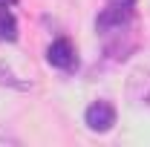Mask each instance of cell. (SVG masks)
Wrapping results in <instances>:
<instances>
[{
	"label": "cell",
	"mask_w": 150,
	"mask_h": 147,
	"mask_svg": "<svg viewBox=\"0 0 150 147\" xmlns=\"http://www.w3.org/2000/svg\"><path fill=\"white\" fill-rule=\"evenodd\" d=\"M130 26H133V6L121 3V0H110V6L101 9V15L95 18V29L101 37L121 32V29H130Z\"/></svg>",
	"instance_id": "obj_1"
},
{
	"label": "cell",
	"mask_w": 150,
	"mask_h": 147,
	"mask_svg": "<svg viewBox=\"0 0 150 147\" xmlns=\"http://www.w3.org/2000/svg\"><path fill=\"white\" fill-rule=\"evenodd\" d=\"M3 3H9V6H12V3H18V0H3Z\"/></svg>",
	"instance_id": "obj_8"
},
{
	"label": "cell",
	"mask_w": 150,
	"mask_h": 147,
	"mask_svg": "<svg viewBox=\"0 0 150 147\" xmlns=\"http://www.w3.org/2000/svg\"><path fill=\"white\" fill-rule=\"evenodd\" d=\"M127 95L133 104L150 110V69H136L127 81Z\"/></svg>",
	"instance_id": "obj_4"
},
{
	"label": "cell",
	"mask_w": 150,
	"mask_h": 147,
	"mask_svg": "<svg viewBox=\"0 0 150 147\" xmlns=\"http://www.w3.org/2000/svg\"><path fill=\"white\" fill-rule=\"evenodd\" d=\"M84 124L93 130V133H110L115 127V107H112L110 101H104V98L93 101L84 110Z\"/></svg>",
	"instance_id": "obj_2"
},
{
	"label": "cell",
	"mask_w": 150,
	"mask_h": 147,
	"mask_svg": "<svg viewBox=\"0 0 150 147\" xmlns=\"http://www.w3.org/2000/svg\"><path fill=\"white\" fill-rule=\"evenodd\" d=\"M46 61H49V66H55L61 72H72L78 66V55H75V46L69 43V37L52 40L49 49H46Z\"/></svg>",
	"instance_id": "obj_3"
},
{
	"label": "cell",
	"mask_w": 150,
	"mask_h": 147,
	"mask_svg": "<svg viewBox=\"0 0 150 147\" xmlns=\"http://www.w3.org/2000/svg\"><path fill=\"white\" fill-rule=\"evenodd\" d=\"M121 3H130V6H136V0H121Z\"/></svg>",
	"instance_id": "obj_7"
},
{
	"label": "cell",
	"mask_w": 150,
	"mask_h": 147,
	"mask_svg": "<svg viewBox=\"0 0 150 147\" xmlns=\"http://www.w3.org/2000/svg\"><path fill=\"white\" fill-rule=\"evenodd\" d=\"M0 40H6V43L18 40V20L12 15L9 3H3V0H0Z\"/></svg>",
	"instance_id": "obj_5"
},
{
	"label": "cell",
	"mask_w": 150,
	"mask_h": 147,
	"mask_svg": "<svg viewBox=\"0 0 150 147\" xmlns=\"http://www.w3.org/2000/svg\"><path fill=\"white\" fill-rule=\"evenodd\" d=\"M0 84H9V87H15V90H29L32 84H26V81H15V75L12 69L6 66V64H0Z\"/></svg>",
	"instance_id": "obj_6"
}]
</instances>
